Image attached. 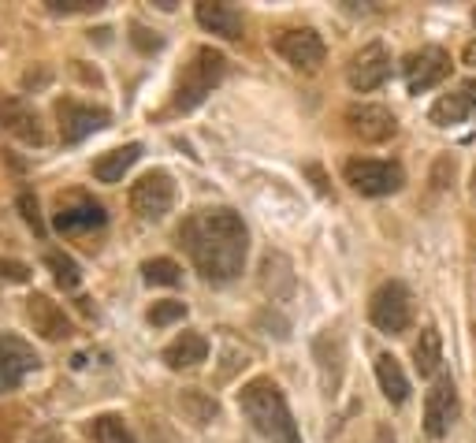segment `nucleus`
<instances>
[{"instance_id": "23", "label": "nucleus", "mask_w": 476, "mask_h": 443, "mask_svg": "<svg viewBox=\"0 0 476 443\" xmlns=\"http://www.w3.org/2000/svg\"><path fill=\"white\" fill-rule=\"evenodd\" d=\"M45 265H49L53 280H57L64 290H75V287L82 283V269H78V261H75L71 254H64V250H49V254H45Z\"/></svg>"}, {"instance_id": "32", "label": "nucleus", "mask_w": 476, "mask_h": 443, "mask_svg": "<svg viewBox=\"0 0 476 443\" xmlns=\"http://www.w3.org/2000/svg\"><path fill=\"white\" fill-rule=\"evenodd\" d=\"M461 90H465V93H469V101H472V112H476V82H465V86H461Z\"/></svg>"}, {"instance_id": "16", "label": "nucleus", "mask_w": 476, "mask_h": 443, "mask_svg": "<svg viewBox=\"0 0 476 443\" xmlns=\"http://www.w3.org/2000/svg\"><path fill=\"white\" fill-rule=\"evenodd\" d=\"M160 358H164L171 369H194V365H202V362L209 358V339L198 335V332H182L179 339L168 343Z\"/></svg>"}, {"instance_id": "10", "label": "nucleus", "mask_w": 476, "mask_h": 443, "mask_svg": "<svg viewBox=\"0 0 476 443\" xmlns=\"http://www.w3.org/2000/svg\"><path fill=\"white\" fill-rule=\"evenodd\" d=\"M37 365H41V358L26 339L0 332V387H19L23 376H30Z\"/></svg>"}, {"instance_id": "4", "label": "nucleus", "mask_w": 476, "mask_h": 443, "mask_svg": "<svg viewBox=\"0 0 476 443\" xmlns=\"http://www.w3.org/2000/svg\"><path fill=\"white\" fill-rule=\"evenodd\" d=\"M409 317H413V306H409V290L406 283L391 280L384 283L376 294H372V302H368V321L384 332V335H402L409 328Z\"/></svg>"}, {"instance_id": "24", "label": "nucleus", "mask_w": 476, "mask_h": 443, "mask_svg": "<svg viewBox=\"0 0 476 443\" xmlns=\"http://www.w3.org/2000/svg\"><path fill=\"white\" fill-rule=\"evenodd\" d=\"M93 439L98 443H138L134 432L127 428V421L116 417V414H105V417L93 421Z\"/></svg>"}, {"instance_id": "26", "label": "nucleus", "mask_w": 476, "mask_h": 443, "mask_svg": "<svg viewBox=\"0 0 476 443\" xmlns=\"http://www.w3.org/2000/svg\"><path fill=\"white\" fill-rule=\"evenodd\" d=\"M182 317H186V302H175V299L153 302V310H150V324H153V328H168V324H175V321H182Z\"/></svg>"}, {"instance_id": "3", "label": "nucleus", "mask_w": 476, "mask_h": 443, "mask_svg": "<svg viewBox=\"0 0 476 443\" xmlns=\"http://www.w3.org/2000/svg\"><path fill=\"white\" fill-rule=\"evenodd\" d=\"M223 71H227L223 53H216V48H198L194 60L186 64V71H182V79H179L175 109H179V112H190L194 105H202L205 97L212 93V86L223 79Z\"/></svg>"}, {"instance_id": "33", "label": "nucleus", "mask_w": 476, "mask_h": 443, "mask_svg": "<svg viewBox=\"0 0 476 443\" xmlns=\"http://www.w3.org/2000/svg\"><path fill=\"white\" fill-rule=\"evenodd\" d=\"M379 443H395V439H391V436H388V432H384V436H379Z\"/></svg>"}, {"instance_id": "18", "label": "nucleus", "mask_w": 476, "mask_h": 443, "mask_svg": "<svg viewBox=\"0 0 476 443\" xmlns=\"http://www.w3.org/2000/svg\"><path fill=\"white\" fill-rule=\"evenodd\" d=\"M138 157H141V142H127V145H119V150L98 157V164H93V179L98 183H119L138 164Z\"/></svg>"}, {"instance_id": "31", "label": "nucleus", "mask_w": 476, "mask_h": 443, "mask_svg": "<svg viewBox=\"0 0 476 443\" xmlns=\"http://www.w3.org/2000/svg\"><path fill=\"white\" fill-rule=\"evenodd\" d=\"M461 64H469V68H476V41H469V45L461 48Z\"/></svg>"}, {"instance_id": "8", "label": "nucleus", "mask_w": 476, "mask_h": 443, "mask_svg": "<svg viewBox=\"0 0 476 443\" xmlns=\"http://www.w3.org/2000/svg\"><path fill=\"white\" fill-rule=\"evenodd\" d=\"M388 75H391V53H388V45H379V41H372V45L361 48V53H354V60L347 68V82H350L354 93L379 90L388 82Z\"/></svg>"}, {"instance_id": "30", "label": "nucleus", "mask_w": 476, "mask_h": 443, "mask_svg": "<svg viewBox=\"0 0 476 443\" xmlns=\"http://www.w3.org/2000/svg\"><path fill=\"white\" fill-rule=\"evenodd\" d=\"M0 276L12 280V283H26V280H30V269L19 265V261H0Z\"/></svg>"}, {"instance_id": "28", "label": "nucleus", "mask_w": 476, "mask_h": 443, "mask_svg": "<svg viewBox=\"0 0 476 443\" xmlns=\"http://www.w3.org/2000/svg\"><path fill=\"white\" fill-rule=\"evenodd\" d=\"M45 5H53L57 12H98L105 0H45Z\"/></svg>"}, {"instance_id": "11", "label": "nucleus", "mask_w": 476, "mask_h": 443, "mask_svg": "<svg viewBox=\"0 0 476 443\" xmlns=\"http://www.w3.org/2000/svg\"><path fill=\"white\" fill-rule=\"evenodd\" d=\"M275 48H279V57L287 60L291 68H302V71H316V68L324 64V57H327V48H324L320 34L309 30V26L287 30V34L275 41Z\"/></svg>"}, {"instance_id": "1", "label": "nucleus", "mask_w": 476, "mask_h": 443, "mask_svg": "<svg viewBox=\"0 0 476 443\" xmlns=\"http://www.w3.org/2000/svg\"><path fill=\"white\" fill-rule=\"evenodd\" d=\"M179 238L186 246L190 261L198 265V272L212 283H231L246 265L250 254V231L243 216L231 209H205L194 213L182 227Z\"/></svg>"}, {"instance_id": "9", "label": "nucleus", "mask_w": 476, "mask_h": 443, "mask_svg": "<svg viewBox=\"0 0 476 443\" xmlns=\"http://www.w3.org/2000/svg\"><path fill=\"white\" fill-rule=\"evenodd\" d=\"M454 421H458V387L450 376H436V384L424 396V432L432 439H443Z\"/></svg>"}, {"instance_id": "12", "label": "nucleus", "mask_w": 476, "mask_h": 443, "mask_svg": "<svg viewBox=\"0 0 476 443\" xmlns=\"http://www.w3.org/2000/svg\"><path fill=\"white\" fill-rule=\"evenodd\" d=\"M347 127L361 142H388L398 131L391 109H384V105H350L347 109Z\"/></svg>"}, {"instance_id": "14", "label": "nucleus", "mask_w": 476, "mask_h": 443, "mask_svg": "<svg viewBox=\"0 0 476 443\" xmlns=\"http://www.w3.org/2000/svg\"><path fill=\"white\" fill-rule=\"evenodd\" d=\"M26 317H30V324H34V332H37L41 339H49V343H60V339H67V335L75 332L71 321H67V313L49 299V294H30Z\"/></svg>"}, {"instance_id": "6", "label": "nucleus", "mask_w": 476, "mask_h": 443, "mask_svg": "<svg viewBox=\"0 0 476 443\" xmlns=\"http://www.w3.org/2000/svg\"><path fill=\"white\" fill-rule=\"evenodd\" d=\"M343 175L357 194H368V198H384V194H395L406 183L395 161H347Z\"/></svg>"}, {"instance_id": "19", "label": "nucleus", "mask_w": 476, "mask_h": 443, "mask_svg": "<svg viewBox=\"0 0 476 443\" xmlns=\"http://www.w3.org/2000/svg\"><path fill=\"white\" fill-rule=\"evenodd\" d=\"M376 380H379V387H384L388 403L398 406V403L409 399V380H406V373H402L395 354H376Z\"/></svg>"}, {"instance_id": "15", "label": "nucleus", "mask_w": 476, "mask_h": 443, "mask_svg": "<svg viewBox=\"0 0 476 443\" xmlns=\"http://www.w3.org/2000/svg\"><path fill=\"white\" fill-rule=\"evenodd\" d=\"M0 127L12 131V134H16L19 142H26V145H45L41 116H37L26 101H19V97H5V101H0Z\"/></svg>"}, {"instance_id": "7", "label": "nucleus", "mask_w": 476, "mask_h": 443, "mask_svg": "<svg viewBox=\"0 0 476 443\" xmlns=\"http://www.w3.org/2000/svg\"><path fill=\"white\" fill-rule=\"evenodd\" d=\"M402 75H406V90H409V93H424V90L440 86V82L450 75L447 48H440V45L417 48V53H409V57L402 60Z\"/></svg>"}, {"instance_id": "20", "label": "nucleus", "mask_w": 476, "mask_h": 443, "mask_svg": "<svg viewBox=\"0 0 476 443\" xmlns=\"http://www.w3.org/2000/svg\"><path fill=\"white\" fill-rule=\"evenodd\" d=\"M413 362H417V373H420V376H436V373H440V365H443V335H440V328L428 324V328L420 332L417 347H413Z\"/></svg>"}, {"instance_id": "5", "label": "nucleus", "mask_w": 476, "mask_h": 443, "mask_svg": "<svg viewBox=\"0 0 476 443\" xmlns=\"http://www.w3.org/2000/svg\"><path fill=\"white\" fill-rule=\"evenodd\" d=\"M127 202L141 220H164L171 213V206H175V183H171L168 172H150L130 186Z\"/></svg>"}, {"instance_id": "25", "label": "nucleus", "mask_w": 476, "mask_h": 443, "mask_svg": "<svg viewBox=\"0 0 476 443\" xmlns=\"http://www.w3.org/2000/svg\"><path fill=\"white\" fill-rule=\"evenodd\" d=\"M141 276H146V283H153V287H179L182 269L171 258H153V261L141 265Z\"/></svg>"}, {"instance_id": "2", "label": "nucleus", "mask_w": 476, "mask_h": 443, "mask_svg": "<svg viewBox=\"0 0 476 443\" xmlns=\"http://www.w3.org/2000/svg\"><path fill=\"white\" fill-rule=\"evenodd\" d=\"M238 406H243L246 421L268 439V443H302L298 425L291 417V406L283 399V391L272 380H250L238 391Z\"/></svg>"}, {"instance_id": "22", "label": "nucleus", "mask_w": 476, "mask_h": 443, "mask_svg": "<svg viewBox=\"0 0 476 443\" xmlns=\"http://www.w3.org/2000/svg\"><path fill=\"white\" fill-rule=\"evenodd\" d=\"M469 112H472L469 93H465V90H458V93H443L440 101L432 105V112H428V120H432L436 127H450V123H461Z\"/></svg>"}, {"instance_id": "21", "label": "nucleus", "mask_w": 476, "mask_h": 443, "mask_svg": "<svg viewBox=\"0 0 476 443\" xmlns=\"http://www.w3.org/2000/svg\"><path fill=\"white\" fill-rule=\"evenodd\" d=\"M105 220H109V216H105V206H98V202H78V206L57 213V231H89V227H101Z\"/></svg>"}, {"instance_id": "17", "label": "nucleus", "mask_w": 476, "mask_h": 443, "mask_svg": "<svg viewBox=\"0 0 476 443\" xmlns=\"http://www.w3.org/2000/svg\"><path fill=\"white\" fill-rule=\"evenodd\" d=\"M198 23L209 30V34H216V37H227V41H234V37H243V12H238L234 5H198Z\"/></svg>"}, {"instance_id": "27", "label": "nucleus", "mask_w": 476, "mask_h": 443, "mask_svg": "<svg viewBox=\"0 0 476 443\" xmlns=\"http://www.w3.org/2000/svg\"><path fill=\"white\" fill-rule=\"evenodd\" d=\"M16 206H19L23 220H26V224H30L37 235H45V224H41V213H37V198H34L30 190H23V194H19V202H16Z\"/></svg>"}, {"instance_id": "29", "label": "nucleus", "mask_w": 476, "mask_h": 443, "mask_svg": "<svg viewBox=\"0 0 476 443\" xmlns=\"http://www.w3.org/2000/svg\"><path fill=\"white\" fill-rule=\"evenodd\" d=\"M130 41L141 48V53H153V48H160V37H150L146 26H130Z\"/></svg>"}, {"instance_id": "13", "label": "nucleus", "mask_w": 476, "mask_h": 443, "mask_svg": "<svg viewBox=\"0 0 476 443\" xmlns=\"http://www.w3.org/2000/svg\"><path fill=\"white\" fill-rule=\"evenodd\" d=\"M57 120H60V134L64 142H82L93 131L109 127V112L93 109V105H78V101H60L57 105Z\"/></svg>"}]
</instances>
